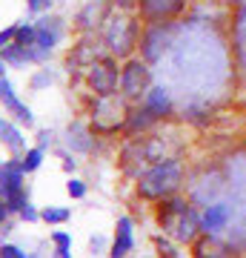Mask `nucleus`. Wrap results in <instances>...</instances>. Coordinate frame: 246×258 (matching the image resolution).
<instances>
[{"label": "nucleus", "mask_w": 246, "mask_h": 258, "mask_svg": "<svg viewBox=\"0 0 246 258\" xmlns=\"http://www.w3.org/2000/svg\"><path fill=\"white\" fill-rule=\"evenodd\" d=\"M181 184H183V166L178 158L152 164L149 169H143L137 175V192H140V198H149V201L169 198L181 189Z\"/></svg>", "instance_id": "f257e3e1"}, {"label": "nucleus", "mask_w": 246, "mask_h": 258, "mask_svg": "<svg viewBox=\"0 0 246 258\" xmlns=\"http://www.w3.org/2000/svg\"><path fill=\"white\" fill-rule=\"evenodd\" d=\"M106 46L115 57H129L137 49V37H140V23L126 15H115L106 20Z\"/></svg>", "instance_id": "f03ea898"}, {"label": "nucleus", "mask_w": 246, "mask_h": 258, "mask_svg": "<svg viewBox=\"0 0 246 258\" xmlns=\"http://www.w3.org/2000/svg\"><path fill=\"white\" fill-rule=\"evenodd\" d=\"M86 83L89 89L98 98H106V95H118V86H120V72H118V63H115V55H106V57H98L86 66Z\"/></svg>", "instance_id": "7ed1b4c3"}, {"label": "nucleus", "mask_w": 246, "mask_h": 258, "mask_svg": "<svg viewBox=\"0 0 246 258\" xmlns=\"http://www.w3.org/2000/svg\"><path fill=\"white\" fill-rule=\"evenodd\" d=\"M126 106L115 98V95H106V98H98L95 101V109H92V132H101V135H112L123 129V120H126Z\"/></svg>", "instance_id": "20e7f679"}, {"label": "nucleus", "mask_w": 246, "mask_h": 258, "mask_svg": "<svg viewBox=\"0 0 246 258\" xmlns=\"http://www.w3.org/2000/svg\"><path fill=\"white\" fill-rule=\"evenodd\" d=\"M149 83H152V69L146 60H129L120 69V92L126 98H140L149 92Z\"/></svg>", "instance_id": "39448f33"}, {"label": "nucleus", "mask_w": 246, "mask_h": 258, "mask_svg": "<svg viewBox=\"0 0 246 258\" xmlns=\"http://www.w3.org/2000/svg\"><path fill=\"white\" fill-rule=\"evenodd\" d=\"M166 46H169V29L163 23H152L140 37V55L146 63H155L157 57H163Z\"/></svg>", "instance_id": "423d86ee"}, {"label": "nucleus", "mask_w": 246, "mask_h": 258, "mask_svg": "<svg viewBox=\"0 0 246 258\" xmlns=\"http://www.w3.org/2000/svg\"><path fill=\"white\" fill-rule=\"evenodd\" d=\"M137 6L149 23H163V20L181 15L186 0H137Z\"/></svg>", "instance_id": "0eeeda50"}, {"label": "nucleus", "mask_w": 246, "mask_h": 258, "mask_svg": "<svg viewBox=\"0 0 246 258\" xmlns=\"http://www.w3.org/2000/svg\"><path fill=\"white\" fill-rule=\"evenodd\" d=\"M0 103L6 106V112H9L18 123H26V126H32V123H35L32 109H29L26 103L18 101V95H15V89H12V83L6 81V78H0Z\"/></svg>", "instance_id": "6e6552de"}, {"label": "nucleus", "mask_w": 246, "mask_h": 258, "mask_svg": "<svg viewBox=\"0 0 246 258\" xmlns=\"http://www.w3.org/2000/svg\"><path fill=\"white\" fill-rule=\"evenodd\" d=\"M35 29H37L35 46L52 55V49H55L57 43H60V37H63V20L60 18H40L35 23Z\"/></svg>", "instance_id": "1a4fd4ad"}, {"label": "nucleus", "mask_w": 246, "mask_h": 258, "mask_svg": "<svg viewBox=\"0 0 246 258\" xmlns=\"http://www.w3.org/2000/svg\"><path fill=\"white\" fill-rule=\"evenodd\" d=\"M175 235V241H181V244H192V241L198 238V232H201V215L192 210V207H186V210L175 218L172 230H169Z\"/></svg>", "instance_id": "9d476101"}, {"label": "nucleus", "mask_w": 246, "mask_h": 258, "mask_svg": "<svg viewBox=\"0 0 246 258\" xmlns=\"http://www.w3.org/2000/svg\"><path fill=\"white\" fill-rule=\"evenodd\" d=\"M120 166H123V172H126V175H135V178L143 172L146 166H149L143 141H129L126 147H123V152H120Z\"/></svg>", "instance_id": "9b49d317"}, {"label": "nucleus", "mask_w": 246, "mask_h": 258, "mask_svg": "<svg viewBox=\"0 0 246 258\" xmlns=\"http://www.w3.org/2000/svg\"><path fill=\"white\" fill-rule=\"evenodd\" d=\"M229 218H232V207L229 204H209L206 212L201 215V232H206V235L220 232L229 224Z\"/></svg>", "instance_id": "f8f14e48"}, {"label": "nucleus", "mask_w": 246, "mask_h": 258, "mask_svg": "<svg viewBox=\"0 0 246 258\" xmlns=\"http://www.w3.org/2000/svg\"><path fill=\"white\" fill-rule=\"evenodd\" d=\"M23 169H20V161L15 164H3L0 166V198H9V195L23 192Z\"/></svg>", "instance_id": "ddd939ff"}, {"label": "nucleus", "mask_w": 246, "mask_h": 258, "mask_svg": "<svg viewBox=\"0 0 246 258\" xmlns=\"http://www.w3.org/2000/svg\"><path fill=\"white\" fill-rule=\"evenodd\" d=\"M115 241H112V252L109 255L115 258H123L132 252V247H135V235H132V218L129 215H123V218H118V227H115Z\"/></svg>", "instance_id": "4468645a"}, {"label": "nucleus", "mask_w": 246, "mask_h": 258, "mask_svg": "<svg viewBox=\"0 0 246 258\" xmlns=\"http://www.w3.org/2000/svg\"><path fill=\"white\" fill-rule=\"evenodd\" d=\"M155 120H160V118H157L155 112L143 103L140 109H132L126 115V120H123V132L132 138V135H137V132H146L149 126H155Z\"/></svg>", "instance_id": "2eb2a0df"}, {"label": "nucleus", "mask_w": 246, "mask_h": 258, "mask_svg": "<svg viewBox=\"0 0 246 258\" xmlns=\"http://www.w3.org/2000/svg\"><path fill=\"white\" fill-rule=\"evenodd\" d=\"M189 204L183 201V198H175V195H169V198H160V204H157V224L163 227V230H172V224H175V218L181 215L183 210H186Z\"/></svg>", "instance_id": "dca6fc26"}, {"label": "nucleus", "mask_w": 246, "mask_h": 258, "mask_svg": "<svg viewBox=\"0 0 246 258\" xmlns=\"http://www.w3.org/2000/svg\"><path fill=\"white\" fill-rule=\"evenodd\" d=\"M106 20V0H89L77 15V29H98Z\"/></svg>", "instance_id": "f3484780"}, {"label": "nucleus", "mask_w": 246, "mask_h": 258, "mask_svg": "<svg viewBox=\"0 0 246 258\" xmlns=\"http://www.w3.org/2000/svg\"><path fill=\"white\" fill-rule=\"evenodd\" d=\"M143 103L155 112L157 118H166V115L172 112V101H169V89H166V86H152V89L146 92Z\"/></svg>", "instance_id": "a211bd4d"}, {"label": "nucleus", "mask_w": 246, "mask_h": 258, "mask_svg": "<svg viewBox=\"0 0 246 258\" xmlns=\"http://www.w3.org/2000/svg\"><path fill=\"white\" fill-rule=\"evenodd\" d=\"M0 141H3L12 152H20L23 144H26V141H23V132H20L12 120H6V118H0Z\"/></svg>", "instance_id": "6ab92c4d"}, {"label": "nucleus", "mask_w": 246, "mask_h": 258, "mask_svg": "<svg viewBox=\"0 0 246 258\" xmlns=\"http://www.w3.org/2000/svg\"><path fill=\"white\" fill-rule=\"evenodd\" d=\"M92 132L89 129H83L80 123H72L69 126V147L77 149V152H92Z\"/></svg>", "instance_id": "aec40b11"}, {"label": "nucleus", "mask_w": 246, "mask_h": 258, "mask_svg": "<svg viewBox=\"0 0 246 258\" xmlns=\"http://www.w3.org/2000/svg\"><path fill=\"white\" fill-rule=\"evenodd\" d=\"M0 52H3V60H6V63H12V66H23V63H29V60H32L29 49L20 46V43H9V46H3Z\"/></svg>", "instance_id": "412c9836"}, {"label": "nucleus", "mask_w": 246, "mask_h": 258, "mask_svg": "<svg viewBox=\"0 0 246 258\" xmlns=\"http://www.w3.org/2000/svg\"><path fill=\"white\" fill-rule=\"evenodd\" d=\"M52 241H55V255H60V258H69L72 255V235L69 232H63V230H55L52 232Z\"/></svg>", "instance_id": "4be33fe9"}, {"label": "nucleus", "mask_w": 246, "mask_h": 258, "mask_svg": "<svg viewBox=\"0 0 246 258\" xmlns=\"http://www.w3.org/2000/svg\"><path fill=\"white\" fill-rule=\"evenodd\" d=\"M40 164H43V147L29 149L26 155L20 158V169H23V172H35Z\"/></svg>", "instance_id": "5701e85b"}, {"label": "nucleus", "mask_w": 246, "mask_h": 258, "mask_svg": "<svg viewBox=\"0 0 246 258\" xmlns=\"http://www.w3.org/2000/svg\"><path fill=\"white\" fill-rule=\"evenodd\" d=\"M35 40H37V29L32 26V23H20V26H18V35H15V43L32 49V46H35Z\"/></svg>", "instance_id": "b1692460"}, {"label": "nucleus", "mask_w": 246, "mask_h": 258, "mask_svg": "<svg viewBox=\"0 0 246 258\" xmlns=\"http://www.w3.org/2000/svg\"><path fill=\"white\" fill-rule=\"evenodd\" d=\"M69 215H72V212L66 210V207H46V210L40 212V218H43L46 224H66Z\"/></svg>", "instance_id": "393cba45"}, {"label": "nucleus", "mask_w": 246, "mask_h": 258, "mask_svg": "<svg viewBox=\"0 0 246 258\" xmlns=\"http://www.w3.org/2000/svg\"><path fill=\"white\" fill-rule=\"evenodd\" d=\"M157 252L166 255V258H178V255H181V249L175 247V244H169L166 238H157Z\"/></svg>", "instance_id": "a878e982"}, {"label": "nucleus", "mask_w": 246, "mask_h": 258, "mask_svg": "<svg viewBox=\"0 0 246 258\" xmlns=\"http://www.w3.org/2000/svg\"><path fill=\"white\" fill-rule=\"evenodd\" d=\"M0 258H26V252L15 244H0Z\"/></svg>", "instance_id": "bb28decb"}, {"label": "nucleus", "mask_w": 246, "mask_h": 258, "mask_svg": "<svg viewBox=\"0 0 246 258\" xmlns=\"http://www.w3.org/2000/svg\"><path fill=\"white\" fill-rule=\"evenodd\" d=\"M66 192L72 195V198H83V195H86V184L77 181V178H72V181L66 184Z\"/></svg>", "instance_id": "cd10ccee"}, {"label": "nucleus", "mask_w": 246, "mask_h": 258, "mask_svg": "<svg viewBox=\"0 0 246 258\" xmlns=\"http://www.w3.org/2000/svg\"><path fill=\"white\" fill-rule=\"evenodd\" d=\"M20 218H23V221H29V224H35V221H40V212H37L35 207L26 201L23 207H20Z\"/></svg>", "instance_id": "c85d7f7f"}, {"label": "nucleus", "mask_w": 246, "mask_h": 258, "mask_svg": "<svg viewBox=\"0 0 246 258\" xmlns=\"http://www.w3.org/2000/svg\"><path fill=\"white\" fill-rule=\"evenodd\" d=\"M55 0H26L29 12H35V15H40V12H49V6H52Z\"/></svg>", "instance_id": "c756f323"}, {"label": "nucleus", "mask_w": 246, "mask_h": 258, "mask_svg": "<svg viewBox=\"0 0 246 258\" xmlns=\"http://www.w3.org/2000/svg\"><path fill=\"white\" fill-rule=\"evenodd\" d=\"M52 81H55V78L49 75V69H43L40 75H35V78H32V89H40V86H49Z\"/></svg>", "instance_id": "7c9ffc66"}, {"label": "nucleus", "mask_w": 246, "mask_h": 258, "mask_svg": "<svg viewBox=\"0 0 246 258\" xmlns=\"http://www.w3.org/2000/svg\"><path fill=\"white\" fill-rule=\"evenodd\" d=\"M15 35H18V26L3 29V32H0V49H3V46H9V43H15Z\"/></svg>", "instance_id": "2f4dec72"}, {"label": "nucleus", "mask_w": 246, "mask_h": 258, "mask_svg": "<svg viewBox=\"0 0 246 258\" xmlns=\"http://www.w3.org/2000/svg\"><path fill=\"white\" fill-rule=\"evenodd\" d=\"M103 247H106V238H101V235H98V238H92V249H95V252H101Z\"/></svg>", "instance_id": "473e14b6"}, {"label": "nucleus", "mask_w": 246, "mask_h": 258, "mask_svg": "<svg viewBox=\"0 0 246 258\" xmlns=\"http://www.w3.org/2000/svg\"><path fill=\"white\" fill-rule=\"evenodd\" d=\"M6 215H9V207H6V201L0 198V227L6 224Z\"/></svg>", "instance_id": "72a5a7b5"}, {"label": "nucleus", "mask_w": 246, "mask_h": 258, "mask_svg": "<svg viewBox=\"0 0 246 258\" xmlns=\"http://www.w3.org/2000/svg\"><path fill=\"white\" fill-rule=\"evenodd\" d=\"M63 169L66 172H74V169H77V161H74V158H63Z\"/></svg>", "instance_id": "f704fd0d"}, {"label": "nucleus", "mask_w": 246, "mask_h": 258, "mask_svg": "<svg viewBox=\"0 0 246 258\" xmlns=\"http://www.w3.org/2000/svg\"><path fill=\"white\" fill-rule=\"evenodd\" d=\"M46 144H52V132H49V129H43V132H40V147L46 149Z\"/></svg>", "instance_id": "c9c22d12"}, {"label": "nucleus", "mask_w": 246, "mask_h": 258, "mask_svg": "<svg viewBox=\"0 0 246 258\" xmlns=\"http://www.w3.org/2000/svg\"><path fill=\"white\" fill-rule=\"evenodd\" d=\"M115 3H118L120 9H132V6H135L137 0H115Z\"/></svg>", "instance_id": "e433bc0d"}, {"label": "nucleus", "mask_w": 246, "mask_h": 258, "mask_svg": "<svg viewBox=\"0 0 246 258\" xmlns=\"http://www.w3.org/2000/svg\"><path fill=\"white\" fill-rule=\"evenodd\" d=\"M3 72H6V60H0V78H3Z\"/></svg>", "instance_id": "4c0bfd02"}, {"label": "nucleus", "mask_w": 246, "mask_h": 258, "mask_svg": "<svg viewBox=\"0 0 246 258\" xmlns=\"http://www.w3.org/2000/svg\"><path fill=\"white\" fill-rule=\"evenodd\" d=\"M0 60H3V52H0Z\"/></svg>", "instance_id": "58836bf2"}]
</instances>
